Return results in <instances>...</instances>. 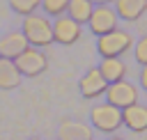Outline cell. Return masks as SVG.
I'll return each instance as SVG.
<instances>
[{"label": "cell", "instance_id": "d6986e66", "mask_svg": "<svg viewBox=\"0 0 147 140\" xmlns=\"http://www.w3.org/2000/svg\"><path fill=\"white\" fill-rule=\"evenodd\" d=\"M140 85H142V90H147V64H145L142 71H140Z\"/></svg>", "mask_w": 147, "mask_h": 140}, {"label": "cell", "instance_id": "ba28073f", "mask_svg": "<svg viewBox=\"0 0 147 140\" xmlns=\"http://www.w3.org/2000/svg\"><path fill=\"white\" fill-rule=\"evenodd\" d=\"M106 87H108V80L101 76L99 67L85 71V76L78 80V90H80L83 99H99L106 94Z\"/></svg>", "mask_w": 147, "mask_h": 140}, {"label": "cell", "instance_id": "7402d4cb", "mask_svg": "<svg viewBox=\"0 0 147 140\" xmlns=\"http://www.w3.org/2000/svg\"><path fill=\"white\" fill-rule=\"evenodd\" d=\"M30 140H41V138H30Z\"/></svg>", "mask_w": 147, "mask_h": 140}, {"label": "cell", "instance_id": "5bb4252c", "mask_svg": "<svg viewBox=\"0 0 147 140\" xmlns=\"http://www.w3.org/2000/svg\"><path fill=\"white\" fill-rule=\"evenodd\" d=\"M99 71L108 83H117V80H122L126 76V64L119 57H101Z\"/></svg>", "mask_w": 147, "mask_h": 140}, {"label": "cell", "instance_id": "6da1fadb", "mask_svg": "<svg viewBox=\"0 0 147 140\" xmlns=\"http://www.w3.org/2000/svg\"><path fill=\"white\" fill-rule=\"evenodd\" d=\"M25 39L30 46H37V48H44V46H51L53 44V25L46 16L41 14H28L23 16V25H21Z\"/></svg>", "mask_w": 147, "mask_h": 140}, {"label": "cell", "instance_id": "9c48e42d", "mask_svg": "<svg viewBox=\"0 0 147 140\" xmlns=\"http://www.w3.org/2000/svg\"><path fill=\"white\" fill-rule=\"evenodd\" d=\"M122 124L126 129H131L133 133L147 131V106H142V103L136 101V103L122 108Z\"/></svg>", "mask_w": 147, "mask_h": 140}, {"label": "cell", "instance_id": "4fadbf2b", "mask_svg": "<svg viewBox=\"0 0 147 140\" xmlns=\"http://www.w3.org/2000/svg\"><path fill=\"white\" fill-rule=\"evenodd\" d=\"M21 71L16 69L14 60L0 57V90H16L21 85Z\"/></svg>", "mask_w": 147, "mask_h": 140}, {"label": "cell", "instance_id": "5b68a950", "mask_svg": "<svg viewBox=\"0 0 147 140\" xmlns=\"http://www.w3.org/2000/svg\"><path fill=\"white\" fill-rule=\"evenodd\" d=\"M51 25H53V41L60 44V46H74L80 39V32H83L80 30V23H76L67 14L55 16V21Z\"/></svg>", "mask_w": 147, "mask_h": 140}, {"label": "cell", "instance_id": "3957f363", "mask_svg": "<svg viewBox=\"0 0 147 140\" xmlns=\"http://www.w3.org/2000/svg\"><path fill=\"white\" fill-rule=\"evenodd\" d=\"M90 122L101 133H115L122 126V108H117V106H113L108 101L106 103H99V106L92 108Z\"/></svg>", "mask_w": 147, "mask_h": 140}, {"label": "cell", "instance_id": "44dd1931", "mask_svg": "<svg viewBox=\"0 0 147 140\" xmlns=\"http://www.w3.org/2000/svg\"><path fill=\"white\" fill-rule=\"evenodd\" d=\"M108 140H124V138H108Z\"/></svg>", "mask_w": 147, "mask_h": 140}, {"label": "cell", "instance_id": "9a60e30c", "mask_svg": "<svg viewBox=\"0 0 147 140\" xmlns=\"http://www.w3.org/2000/svg\"><path fill=\"white\" fill-rule=\"evenodd\" d=\"M92 9H94V5H92L90 0H69V5H67V16H71L76 23L85 25V23L90 21V16H92Z\"/></svg>", "mask_w": 147, "mask_h": 140}, {"label": "cell", "instance_id": "7a4b0ae2", "mask_svg": "<svg viewBox=\"0 0 147 140\" xmlns=\"http://www.w3.org/2000/svg\"><path fill=\"white\" fill-rule=\"evenodd\" d=\"M131 48H133V37L126 30L115 28V30L96 37V50L101 57H122Z\"/></svg>", "mask_w": 147, "mask_h": 140}, {"label": "cell", "instance_id": "8992f818", "mask_svg": "<svg viewBox=\"0 0 147 140\" xmlns=\"http://www.w3.org/2000/svg\"><path fill=\"white\" fill-rule=\"evenodd\" d=\"M117 21H119V16H117L115 7H110V5H94L87 25H90V30L99 37V34H106V32L115 30V28H117Z\"/></svg>", "mask_w": 147, "mask_h": 140}, {"label": "cell", "instance_id": "7c38bea8", "mask_svg": "<svg viewBox=\"0 0 147 140\" xmlns=\"http://www.w3.org/2000/svg\"><path fill=\"white\" fill-rule=\"evenodd\" d=\"M115 11L122 21H138L147 11V0H115Z\"/></svg>", "mask_w": 147, "mask_h": 140}, {"label": "cell", "instance_id": "e0dca14e", "mask_svg": "<svg viewBox=\"0 0 147 140\" xmlns=\"http://www.w3.org/2000/svg\"><path fill=\"white\" fill-rule=\"evenodd\" d=\"M67 5H69V0H41V9L46 11V16L67 14Z\"/></svg>", "mask_w": 147, "mask_h": 140}, {"label": "cell", "instance_id": "8fae6325", "mask_svg": "<svg viewBox=\"0 0 147 140\" xmlns=\"http://www.w3.org/2000/svg\"><path fill=\"white\" fill-rule=\"evenodd\" d=\"M28 39L23 32H7L0 37V57H7V60H14L16 55H21L25 48H28Z\"/></svg>", "mask_w": 147, "mask_h": 140}, {"label": "cell", "instance_id": "ac0fdd59", "mask_svg": "<svg viewBox=\"0 0 147 140\" xmlns=\"http://www.w3.org/2000/svg\"><path fill=\"white\" fill-rule=\"evenodd\" d=\"M133 57H136V62L138 64H147V34L145 37H140L136 44H133Z\"/></svg>", "mask_w": 147, "mask_h": 140}, {"label": "cell", "instance_id": "2e32d148", "mask_svg": "<svg viewBox=\"0 0 147 140\" xmlns=\"http://www.w3.org/2000/svg\"><path fill=\"white\" fill-rule=\"evenodd\" d=\"M9 7L21 14V16H28V14H34L39 7H41V0H9Z\"/></svg>", "mask_w": 147, "mask_h": 140}, {"label": "cell", "instance_id": "ffe728a7", "mask_svg": "<svg viewBox=\"0 0 147 140\" xmlns=\"http://www.w3.org/2000/svg\"><path fill=\"white\" fill-rule=\"evenodd\" d=\"M92 5H113L115 0H90Z\"/></svg>", "mask_w": 147, "mask_h": 140}, {"label": "cell", "instance_id": "30bf717a", "mask_svg": "<svg viewBox=\"0 0 147 140\" xmlns=\"http://www.w3.org/2000/svg\"><path fill=\"white\" fill-rule=\"evenodd\" d=\"M57 140H92V126L78 119H64L57 129Z\"/></svg>", "mask_w": 147, "mask_h": 140}, {"label": "cell", "instance_id": "277c9868", "mask_svg": "<svg viewBox=\"0 0 147 140\" xmlns=\"http://www.w3.org/2000/svg\"><path fill=\"white\" fill-rule=\"evenodd\" d=\"M14 64H16V69L21 71V76L34 78V76H39V73L46 71L48 60H46V53H44L41 48H37V46H28L21 55L14 57Z\"/></svg>", "mask_w": 147, "mask_h": 140}, {"label": "cell", "instance_id": "52a82bcc", "mask_svg": "<svg viewBox=\"0 0 147 140\" xmlns=\"http://www.w3.org/2000/svg\"><path fill=\"white\" fill-rule=\"evenodd\" d=\"M106 101L117 106V108H126L131 103L138 101V87L129 80H117V83H108L106 87Z\"/></svg>", "mask_w": 147, "mask_h": 140}]
</instances>
